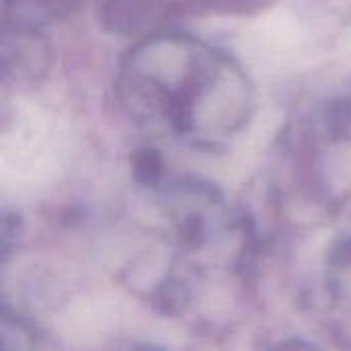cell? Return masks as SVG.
I'll return each instance as SVG.
<instances>
[{
    "label": "cell",
    "mask_w": 351,
    "mask_h": 351,
    "mask_svg": "<svg viewBox=\"0 0 351 351\" xmlns=\"http://www.w3.org/2000/svg\"><path fill=\"white\" fill-rule=\"evenodd\" d=\"M117 99L146 132L218 150L251 121L255 90L243 66L197 37L160 33L140 41L117 72Z\"/></svg>",
    "instance_id": "6da1fadb"
},
{
    "label": "cell",
    "mask_w": 351,
    "mask_h": 351,
    "mask_svg": "<svg viewBox=\"0 0 351 351\" xmlns=\"http://www.w3.org/2000/svg\"><path fill=\"white\" fill-rule=\"evenodd\" d=\"M78 0H4V33H35L51 19L64 16Z\"/></svg>",
    "instance_id": "7a4b0ae2"
}]
</instances>
